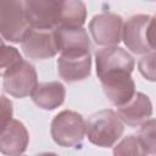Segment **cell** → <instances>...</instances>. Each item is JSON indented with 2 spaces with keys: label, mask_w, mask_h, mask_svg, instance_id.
<instances>
[{
  "label": "cell",
  "mask_w": 156,
  "mask_h": 156,
  "mask_svg": "<svg viewBox=\"0 0 156 156\" xmlns=\"http://www.w3.org/2000/svg\"><path fill=\"white\" fill-rule=\"evenodd\" d=\"M107 99L117 107L126 105L135 94V83L129 73H117L100 79Z\"/></svg>",
  "instance_id": "cell-11"
},
{
  "label": "cell",
  "mask_w": 156,
  "mask_h": 156,
  "mask_svg": "<svg viewBox=\"0 0 156 156\" xmlns=\"http://www.w3.org/2000/svg\"><path fill=\"white\" fill-rule=\"evenodd\" d=\"M151 16L134 15L123 24L122 39L124 45L134 54H149L151 51L147 41V27Z\"/></svg>",
  "instance_id": "cell-8"
},
{
  "label": "cell",
  "mask_w": 156,
  "mask_h": 156,
  "mask_svg": "<svg viewBox=\"0 0 156 156\" xmlns=\"http://www.w3.org/2000/svg\"><path fill=\"white\" fill-rule=\"evenodd\" d=\"M87 20L84 2L77 0H61L58 27H83Z\"/></svg>",
  "instance_id": "cell-16"
},
{
  "label": "cell",
  "mask_w": 156,
  "mask_h": 156,
  "mask_svg": "<svg viewBox=\"0 0 156 156\" xmlns=\"http://www.w3.org/2000/svg\"><path fill=\"white\" fill-rule=\"evenodd\" d=\"M147 41L151 50L156 52V16H152L147 27Z\"/></svg>",
  "instance_id": "cell-22"
},
{
  "label": "cell",
  "mask_w": 156,
  "mask_h": 156,
  "mask_svg": "<svg viewBox=\"0 0 156 156\" xmlns=\"http://www.w3.org/2000/svg\"><path fill=\"white\" fill-rule=\"evenodd\" d=\"M50 132L54 141L60 146L76 147L82 144L87 134V122L80 113L63 110L51 121Z\"/></svg>",
  "instance_id": "cell-2"
},
{
  "label": "cell",
  "mask_w": 156,
  "mask_h": 156,
  "mask_svg": "<svg viewBox=\"0 0 156 156\" xmlns=\"http://www.w3.org/2000/svg\"><path fill=\"white\" fill-rule=\"evenodd\" d=\"M138 136L143 143L146 152L156 156V119L145 121L140 126Z\"/></svg>",
  "instance_id": "cell-19"
},
{
  "label": "cell",
  "mask_w": 156,
  "mask_h": 156,
  "mask_svg": "<svg viewBox=\"0 0 156 156\" xmlns=\"http://www.w3.org/2000/svg\"><path fill=\"white\" fill-rule=\"evenodd\" d=\"M55 34L61 55L90 54L91 43L83 27H57Z\"/></svg>",
  "instance_id": "cell-10"
},
{
  "label": "cell",
  "mask_w": 156,
  "mask_h": 156,
  "mask_svg": "<svg viewBox=\"0 0 156 156\" xmlns=\"http://www.w3.org/2000/svg\"><path fill=\"white\" fill-rule=\"evenodd\" d=\"M138 68L145 79L156 82V52H149L141 56L138 62Z\"/></svg>",
  "instance_id": "cell-20"
},
{
  "label": "cell",
  "mask_w": 156,
  "mask_h": 156,
  "mask_svg": "<svg viewBox=\"0 0 156 156\" xmlns=\"http://www.w3.org/2000/svg\"><path fill=\"white\" fill-rule=\"evenodd\" d=\"M66 89L60 82L39 83L32 94L34 104L44 110H54L65 101Z\"/></svg>",
  "instance_id": "cell-15"
},
{
  "label": "cell",
  "mask_w": 156,
  "mask_h": 156,
  "mask_svg": "<svg viewBox=\"0 0 156 156\" xmlns=\"http://www.w3.org/2000/svg\"><path fill=\"white\" fill-rule=\"evenodd\" d=\"M35 156H58V155H56V154H54V152H41V154L35 155Z\"/></svg>",
  "instance_id": "cell-23"
},
{
  "label": "cell",
  "mask_w": 156,
  "mask_h": 156,
  "mask_svg": "<svg viewBox=\"0 0 156 156\" xmlns=\"http://www.w3.org/2000/svg\"><path fill=\"white\" fill-rule=\"evenodd\" d=\"M123 122L113 110H101L91 115L87 122L89 141L100 147H111L122 136Z\"/></svg>",
  "instance_id": "cell-1"
},
{
  "label": "cell",
  "mask_w": 156,
  "mask_h": 156,
  "mask_svg": "<svg viewBox=\"0 0 156 156\" xmlns=\"http://www.w3.org/2000/svg\"><path fill=\"white\" fill-rule=\"evenodd\" d=\"M24 60L22 58L20 51L13 46H7L4 43L1 44L0 50V68L1 76L5 77L6 74L12 73L17 68L23 65Z\"/></svg>",
  "instance_id": "cell-17"
},
{
  "label": "cell",
  "mask_w": 156,
  "mask_h": 156,
  "mask_svg": "<svg viewBox=\"0 0 156 156\" xmlns=\"http://www.w3.org/2000/svg\"><path fill=\"white\" fill-rule=\"evenodd\" d=\"M24 10L30 28L56 29L58 27L61 0H27Z\"/></svg>",
  "instance_id": "cell-7"
},
{
  "label": "cell",
  "mask_w": 156,
  "mask_h": 156,
  "mask_svg": "<svg viewBox=\"0 0 156 156\" xmlns=\"http://www.w3.org/2000/svg\"><path fill=\"white\" fill-rule=\"evenodd\" d=\"M21 44L24 55L33 60L50 58L58 52L55 29L29 28Z\"/></svg>",
  "instance_id": "cell-6"
},
{
  "label": "cell",
  "mask_w": 156,
  "mask_h": 156,
  "mask_svg": "<svg viewBox=\"0 0 156 156\" xmlns=\"http://www.w3.org/2000/svg\"><path fill=\"white\" fill-rule=\"evenodd\" d=\"M117 115L129 127L141 126L152 115L151 100L143 93H135L126 105L117 108Z\"/></svg>",
  "instance_id": "cell-13"
},
{
  "label": "cell",
  "mask_w": 156,
  "mask_h": 156,
  "mask_svg": "<svg viewBox=\"0 0 156 156\" xmlns=\"http://www.w3.org/2000/svg\"><path fill=\"white\" fill-rule=\"evenodd\" d=\"M29 143L27 128L18 119H11L6 126L1 127L0 151L4 155L16 156L26 151Z\"/></svg>",
  "instance_id": "cell-12"
},
{
  "label": "cell",
  "mask_w": 156,
  "mask_h": 156,
  "mask_svg": "<svg viewBox=\"0 0 156 156\" xmlns=\"http://www.w3.org/2000/svg\"><path fill=\"white\" fill-rule=\"evenodd\" d=\"M2 82L4 90L15 98H26L32 95L38 87V76L34 66L24 60L23 65L10 74H6Z\"/></svg>",
  "instance_id": "cell-9"
},
{
  "label": "cell",
  "mask_w": 156,
  "mask_h": 156,
  "mask_svg": "<svg viewBox=\"0 0 156 156\" xmlns=\"http://www.w3.org/2000/svg\"><path fill=\"white\" fill-rule=\"evenodd\" d=\"M29 28L24 1L5 0L0 2V32L4 39L12 43H22Z\"/></svg>",
  "instance_id": "cell-3"
},
{
  "label": "cell",
  "mask_w": 156,
  "mask_h": 156,
  "mask_svg": "<svg viewBox=\"0 0 156 156\" xmlns=\"http://www.w3.org/2000/svg\"><path fill=\"white\" fill-rule=\"evenodd\" d=\"M123 20L119 15L102 12L95 15L89 22V30L98 45L117 46L122 39Z\"/></svg>",
  "instance_id": "cell-5"
},
{
  "label": "cell",
  "mask_w": 156,
  "mask_h": 156,
  "mask_svg": "<svg viewBox=\"0 0 156 156\" xmlns=\"http://www.w3.org/2000/svg\"><path fill=\"white\" fill-rule=\"evenodd\" d=\"M96 74L101 79L117 73H132L134 68V58L129 52L119 46H106L95 51Z\"/></svg>",
  "instance_id": "cell-4"
},
{
  "label": "cell",
  "mask_w": 156,
  "mask_h": 156,
  "mask_svg": "<svg viewBox=\"0 0 156 156\" xmlns=\"http://www.w3.org/2000/svg\"><path fill=\"white\" fill-rule=\"evenodd\" d=\"M16 156H23V155H16Z\"/></svg>",
  "instance_id": "cell-24"
},
{
  "label": "cell",
  "mask_w": 156,
  "mask_h": 156,
  "mask_svg": "<svg viewBox=\"0 0 156 156\" xmlns=\"http://www.w3.org/2000/svg\"><path fill=\"white\" fill-rule=\"evenodd\" d=\"M147 152L136 135L124 136L115 147L113 156H146Z\"/></svg>",
  "instance_id": "cell-18"
},
{
  "label": "cell",
  "mask_w": 156,
  "mask_h": 156,
  "mask_svg": "<svg viewBox=\"0 0 156 156\" xmlns=\"http://www.w3.org/2000/svg\"><path fill=\"white\" fill-rule=\"evenodd\" d=\"M57 71L61 78L68 83L83 80L90 76L91 56L84 55H60L57 60Z\"/></svg>",
  "instance_id": "cell-14"
},
{
  "label": "cell",
  "mask_w": 156,
  "mask_h": 156,
  "mask_svg": "<svg viewBox=\"0 0 156 156\" xmlns=\"http://www.w3.org/2000/svg\"><path fill=\"white\" fill-rule=\"evenodd\" d=\"M1 104H2V108H1V113H2V122H1V127L6 126L12 118V104L10 100L6 99V96H1Z\"/></svg>",
  "instance_id": "cell-21"
}]
</instances>
